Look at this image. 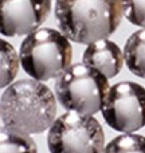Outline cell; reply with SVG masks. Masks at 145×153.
Returning <instances> with one entry per match:
<instances>
[{
	"instance_id": "cell-1",
	"label": "cell",
	"mask_w": 145,
	"mask_h": 153,
	"mask_svg": "<svg viewBox=\"0 0 145 153\" xmlns=\"http://www.w3.org/2000/svg\"><path fill=\"white\" fill-rule=\"evenodd\" d=\"M57 116V100L50 89L34 79L11 83L0 98V118L7 129L23 136L50 129Z\"/></svg>"
},
{
	"instance_id": "cell-2",
	"label": "cell",
	"mask_w": 145,
	"mask_h": 153,
	"mask_svg": "<svg viewBox=\"0 0 145 153\" xmlns=\"http://www.w3.org/2000/svg\"><path fill=\"white\" fill-rule=\"evenodd\" d=\"M55 18L69 40L91 45L114 34L122 19L121 0H57Z\"/></svg>"
},
{
	"instance_id": "cell-3",
	"label": "cell",
	"mask_w": 145,
	"mask_h": 153,
	"mask_svg": "<svg viewBox=\"0 0 145 153\" xmlns=\"http://www.w3.org/2000/svg\"><path fill=\"white\" fill-rule=\"evenodd\" d=\"M69 39L54 28H38L22 42L19 59L23 70L34 81L58 78L71 63Z\"/></svg>"
},
{
	"instance_id": "cell-4",
	"label": "cell",
	"mask_w": 145,
	"mask_h": 153,
	"mask_svg": "<svg viewBox=\"0 0 145 153\" xmlns=\"http://www.w3.org/2000/svg\"><path fill=\"white\" fill-rule=\"evenodd\" d=\"M108 91V78L85 63L70 65L55 82L59 103L66 110L83 116L101 111Z\"/></svg>"
},
{
	"instance_id": "cell-5",
	"label": "cell",
	"mask_w": 145,
	"mask_h": 153,
	"mask_svg": "<svg viewBox=\"0 0 145 153\" xmlns=\"http://www.w3.org/2000/svg\"><path fill=\"white\" fill-rule=\"evenodd\" d=\"M47 148L50 153H102L105 133L93 116L67 111L48 129Z\"/></svg>"
},
{
	"instance_id": "cell-6",
	"label": "cell",
	"mask_w": 145,
	"mask_h": 153,
	"mask_svg": "<svg viewBox=\"0 0 145 153\" xmlns=\"http://www.w3.org/2000/svg\"><path fill=\"white\" fill-rule=\"evenodd\" d=\"M105 122L120 133H135L145 126V87L136 82H118L109 87L102 105Z\"/></svg>"
},
{
	"instance_id": "cell-7",
	"label": "cell",
	"mask_w": 145,
	"mask_h": 153,
	"mask_svg": "<svg viewBox=\"0 0 145 153\" xmlns=\"http://www.w3.org/2000/svg\"><path fill=\"white\" fill-rule=\"evenodd\" d=\"M51 11V0H0V34L22 36L36 31Z\"/></svg>"
},
{
	"instance_id": "cell-8",
	"label": "cell",
	"mask_w": 145,
	"mask_h": 153,
	"mask_svg": "<svg viewBox=\"0 0 145 153\" xmlns=\"http://www.w3.org/2000/svg\"><path fill=\"white\" fill-rule=\"evenodd\" d=\"M82 61L109 79L121 71L124 66V53L114 42L101 39L87 45L82 55Z\"/></svg>"
},
{
	"instance_id": "cell-9",
	"label": "cell",
	"mask_w": 145,
	"mask_h": 153,
	"mask_svg": "<svg viewBox=\"0 0 145 153\" xmlns=\"http://www.w3.org/2000/svg\"><path fill=\"white\" fill-rule=\"evenodd\" d=\"M122 53L128 69L135 75L145 79V28L130 35Z\"/></svg>"
},
{
	"instance_id": "cell-10",
	"label": "cell",
	"mask_w": 145,
	"mask_h": 153,
	"mask_svg": "<svg viewBox=\"0 0 145 153\" xmlns=\"http://www.w3.org/2000/svg\"><path fill=\"white\" fill-rule=\"evenodd\" d=\"M0 153H38L36 143L31 136H23L0 128Z\"/></svg>"
},
{
	"instance_id": "cell-11",
	"label": "cell",
	"mask_w": 145,
	"mask_h": 153,
	"mask_svg": "<svg viewBox=\"0 0 145 153\" xmlns=\"http://www.w3.org/2000/svg\"><path fill=\"white\" fill-rule=\"evenodd\" d=\"M18 53L11 43L0 39V89L8 87L19 71Z\"/></svg>"
},
{
	"instance_id": "cell-12",
	"label": "cell",
	"mask_w": 145,
	"mask_h": 153,
	"mask_svg": "<svg viewBox=\"0 0 145 153\" xmlns=\"http://www.w3.org/2000/svg\"><path fill=\"white\" fill-rule=\"evenodd\" d=\"M102 153H145V137L135 133H125L106 144Z\"/></svg>"
},
{
	"instance_id": "cell-13",
	"label": "cell",
	"mask_w": 145,
	"mask_h": 153,
	"mask_svg": "<svg viewBox=\"0 0 145 153\" xmlns=\"http://www.w3.org/2000/svg\"><path fill=\"white\" fill-rule=\"evenodd\" d=\"M121 5L126 20L145 28V0H121Z\"/></svg>"
}]
</instances>
